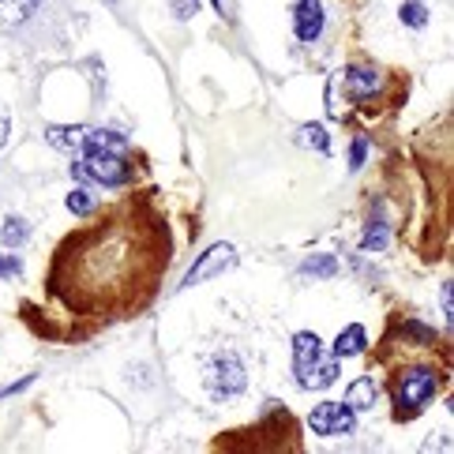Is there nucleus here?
<instances>
[{
    "mask_svg": "<svg viewBox=\"0 0 454 454\" xmlns=\"http://www.w3.org/2000/svg\"><path fill=\"white\" fill-rule=\"evenodd\" d=\"M169 255V237L158 222H143L132 210H113L98 225L72 233L57 248L50 289L79 312L117 316L139 308L154 294L161 259Z\"/></svg>",
    "mask_w": 454,
    "mask_h": 454,
    "instance_id": "nucleus-1",
    "label": "nucleus"
},
{
    "mask_svg": "<svg viewBox=\"0 0 454 454\" xmlns=\"http://www.w3.org/2000/svg\"><path fill=\"white\" fill-rule=\"evenodd\" d=\"M294 376L304 391H323L338 380V356L323 353L319 334L301 331L294 334Z\"/></svg>",
    "mask_w": 454,
    "mask_h": 454,
    "instance_id": "nucleus-2",
    "label": "nucleus"
},
{
    "mask_svg": "<svg viewBox=\"0 0 454 454\" xmlns=\"http://www.w3.org/2000/svg\"><path fill=\"white\" fill-rule=\"evenodd\" d=\"M72 176L79 184H106V188H121L132 181V166H128V151H98V147H83L79 158L72 161Z\"/></svg>",
    "mask_w": 454,
    "mask_h": 454,
    "instance_id": "nucleus-3",
    "label": "nucleus"
},
{
    "mask_svg": "<svg viewBox=\"0 0 454 454\" xmlns=\"http://www.w3.org/2000/svg\"><path fill=\"white\" fill-rule=\"evenodd\" d=\"M440 395V372L435 368H405L395 383V417L413 420L428 410V402Z\"/></svg>",
    "mask_w": 454,
    "mask_h": 454,
    "instance_id": "nucleus-4",
    "label": "nucleus"
},
{
    "mask_svg": "<svg viewBox=\"0 0 454 454\" xmlns=\"http://www.w3.org/2000/svg\"><path fill=\"white\" fill-rule=\"evenodd\" d=\"M245 387H248V372L233 349H222L207 361V391L215 402H230L245 391Z\"/></svg>",
    "mask_w": 454,
    "mask_h": 454,
    "instance_id": "nucleus-5",
    "label": "nucleus"
},
{
    "mask_svg": "<svg viewBox=\"0 0 454 454\" xmlns=\"http://www.w3.org/2000/svg\"><path fill=\"white\" fill-rule=\"evenodd\" d=\"M308 428H312L316 435H323V440H342V435H353L356 413L346 402H323L308 413Z\"/></svg>",
    "mask_w": 454,
    "mask_h": 454,
    "instance_id": "nucleus-6",
    "label": "nucleus"
},
{
    "mask_svg": "<svg viewBox=\"0 0 454 454\" xmlns=\"http://www.w3.org/2000/svg\"><path fill=\"white\" fill-rule=\"evenodd\" d=\"M230 267H237V252H233V245H210L196 263H192V270L184 274V282H181V289H196V286H203L207 278H218V274H225Z\"/></svg>",
    "mask_w": 454,
    "mask_h": 454,
    "instance_id": "nucleus-7",
    "label": "nucleus"
},
{
    "mask_svg": "<svg viewBox=\"0 0 454 454\" xmlns=\"http://www.w3.org/2000/svg\"><path fill=\"white\" fill-rule=\"evenodd\" d=\"M380 87H383V72H380V68H368V64H353V68L342 72V90H346V98L356 102V106L376 102Z\"/></svg>",
    "mask_w": 454,
    "mask_h": 454,
    "instance_id": "nucleus-8",
    "label": "nucleus"
},
{
    "mask_svg": "<svg viewBox=\"0 0 454 454\" xmlns=\"http://www.w3.org/2000/svg\"><path fill=\"white\" fill-rule=\"evenodd\" d=\"M323 27H327V15H323V0H297L294 8V30L304 45H312L323 38Z\"/></svg>",
    "mask_w": 454,
    "mask_h": 454,
    "instance_id": "nucleus-9",
    "label": "nucleus"
},
{
    "mask_svg": "<svg viewBox=\"0 0 454 454\" xmlns=\"http://www.w3.org/2000/svg\"><path fill=\"white\" fill-rule=\"evenodd\" d=\"M376 402H380V383H376V376H356V380L346 387V405H349L353 413L372 410Z\"/></svg>",
    "mask_w": 454,
    "mask_h": 454,
    "instance_id": "nucleus-10",
    "label": "nucleus"
},
{
    "mask_svg": "<svg viewBox=\"0 0 454 454\" xmlns=\"http://www.w3.org/2000/svg\"><path fill=\"white\" fill-rule=\"evenodd\" d=\"M83 139H87V128L83 124H50L45 128V143L50 147H57V151H83Z\"/></svg>",
    "mask_w": 454,
    "mask_h": 454,
    "instance_id": "nucleus-11",
    "label": "nucleus"
},
{
    "mask_svg": "<svg viewBox=\"0 0 454 454\" xmlns=\"http://www.w3.org/2000/svg\"><path fill=\"white\" fill-rule=\"evenodd\" d=\"M364 346H368L364 327H361V323H349V327L334 338V356H338V361H342V356H356V353H364Z\"/></svg>",
    "mask_w": 454,
    "mask_h": 454,
    "instance_id": "nucleus-12",
    "label": "nucleus"
},
{
    "mask_svg": "<svg viewBox=\"0 0 454 454\" xmlns=\"http://www.w3.org/2000/svg\"><path fill=\"white\" fill-rule=\"evenodd\" d=\"M38 4H42V0H0V27L8 30V27L27 23Z\"/></svg>",
    "mask_w": 454,
    "mask_h": 454,
    "instance_id": "nucleus-13",
    "label": "nucleus"
},
{
    "mask_svg": "<svg viewBox=\"0 0 454 454\" xmlns=\"http://www.w3.org/2000/svg\"><path fill=\"white\" fill-rule=\"evenodd\" d=\"M297 143H301V147H308V151H319V154L331 151V136H327V128H323V124H304L297 132Z\"/></svg>",
    "mask_w": 454,
    "mask_h": 454,
    "instance_id": "nucleus-14",
    "label": "nucleus"
},
{
    "mask_svg": "<svg viewBox=\"0 0 454 454\" xmlns=\"http://www.w3.org/2000/svg\"><path fill=\"white\" fill-rule=\"evenodd\" d=\"M398 20L405 27H413V30H425L428 27V4L425 0H405V4L398 8Z\"/></svg>",
    "mask_w": 454,
    "mask_h": 454,
    "instance_id": "nucleus-15",
    "label": "nucleus"
},
{
    "mask_svg": "<svg viewBox=\"0 0 454 454\" xmlns=\"http://www.w3.org/2000/svg\"><path fill=\"white\" fill-rule=\"evenodd\" d=\"M301 274H308V278H334L338 274V259L334 255H312L301 263Z\"/></svg>",
    "mask_w": 454,
    "mask_h": 454,
    "instance_id": "nucleus-16",
    "label": "nucleus"
},
{
    "mask_svg": "<svg viewBox=\"0 0 454 454\" xmlns=\"http://www.w3.org/2000/svg\"><path fill=\"white\" fill-rule=\"evenodd\" d=\"M361 248L364 252H383L387 248V222H383V215H376L368 222V230L361 237Z\"/></svg>",
    "mask_w": 454,
    "mask_h": 454,
    "instance_id": "nucleus-17",
    "label": "nucleus"
},
{
    "mask_svg": "<svg viewBox=\"0 0 454 454\" xmlns=\"http://www.w3.org/2000/svg\"><path fill=\"white\" fill-rule=\"evenodd\" d=\"M27 237H30V225H27L23 218H4V230H0V240H4L8 248L27 245Z\"/></svg>",
    "mask_w": 454,
    "mask_h": 454,
    "instance_id": "nucleus-18",
    "label": "nucleus"
},
{
    "mask_svg": "<svg viewBox=\"0 0 454 454\" xmlns=\"http://www.w3.org/2000/svg\"><path fill=\"white\" fill-rule=\"evenodd\" d=\"M64 203H68V210H72V215H79V218H90L94 210H98V203H94V196H90L87 188L68 192V200H64Z\"/></svg>",
    "mask_w": 454,
    "mask_h": 454,
    "instance_id": "nucleus-19",
    "label": "nucleus"
},
{
    "mask_svg": "<svg viewBox=\"0 0 454 454\" xmlns=\"http://www.w3.org/2000/svg\"><path fill=\"white\" fill-rule=\"evenodd\" d=\"M20 274H23L20 255H0V278H20Z\"/></svg>",
    "mask_w": 454,
    "mask_h": 454,
    "instance_id": "nucleus-20",
    "label": "nucleus"
},
{
    "mask_svg": "<svg viewBox=\"0 0 454 454\" xmlns=\"http://www.w3.org/2000/svg\"><path fill=\"white\" fill-rule=\"evenodd\" d=\"M364 158H368V139L356 136V139H353V151H349V169H361Z\"/></svg>",
    "mask_w": 454,
    "mask_h": 454,
    "instance_id": "nucleus-21",
    "label": "nucleus"
},
{
    "mask_svg": "<svg viewBox=\"0 0 454 454\" xmlns=\"http://www.w3.org/2000/svg\"><path fill=\"white\" fill-rule=\"evenodd\" d=\"M8 136H12V117H8V109L0 106V147L8 143Z\"/></svg>",
    "mask_w": 454,
    "mask_h": 454,
    "instance_id": "nucleus-22",
    "label": "nucleus"
},
{
    "mask_svg": "<svg viewBox=\"0 0 454 454\" xmlns=\"http://www.w3.org/2000/svg\"><path fill=\"white\" fill-rule=\"evenodd\" d=\"M443 316L450 319V286H443Z\"/></svg>",
    "mask_w": 454,
    "mask_h": 454,
    "instance_id": "nucleus-23",
    "label": "nucleus"
}]
</instances>
